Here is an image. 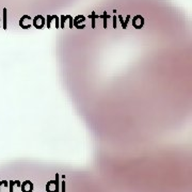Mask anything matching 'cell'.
<instances>
[{
    "mask_svg": "<svg viewBox=\"0 0 192 192\" xmlns=\"http://www.w3.org/2000/svg\"><path fill=\"white\" fill-rule=\"evenodd\" d=\"M67 18V16H61V19H62V24H61V27L62 28H64V23H65V19Z\"/></svg>",
    "mask_w": 192,
    "mask_h": 192,
    "instance_id": "cell-11",
    "label": "cell"
},
{
    "mask_svg": "<svg viewBox=\"0 0 192 192\" xmlns=\"http://www.w3.org/2000/svg\"><path fill=\"white\" fill-rule=\"evenodd\" d=\"M51 19H52V16H47V28H50Z\"/></svg>",
    "mask_w": 192,
    "mask_h": 192,
    "instance_id": "cell-10",
    "label": "cell"
},
{
    "mask_svg": "<svg viewBox=\"0 0 192 192\" xmlns=\"http://www.w3.org/2000/svg\"><path fill=\"white\" fill-rule=\"evenodd\" d=\"M60 192H66V186H65V180L63 179V181H61V189Z\"/></svg>",
    "mask_w": 192,
    "mask_h": 192,
    "instance_id": "cell-8",
    "label": "cell"
},
{
    "mask_svg": "<svg viewBox=\"0 0 192 192\" xmlns=\"http://www.w3.org/2000/svg\"><path fill=\"white\" fill-rule=\"evenodd\" d=\"M33 25H34V27L37 29H42L44 27V25H45V19H44V17L42 16V15H37V16L34 17V19H33Z\"/></svg>",
    "mask_w": 192,
    "mask_h": 192,
    "instance_id": "cell-2",
    "label": "cell"
},
{
    "mask_svg": "<svg viewBox=\"0 0 192 192\" xmlns=\"http://www.w3.org/2000/svg\"><path fill=\"white\" fill-rule=\"evenodd\" d=\"M134 26H135L137 29H140L144 24V21H143V17L140 16V15H137V16L134 18Z\"/></svg>",
    "mask_w": 192,
    "mask_h": 192,
    "instance_id": "cell-4",
    "label": "cell"
},
{
    "mask_svg": "<svg viewBox=\"0 0 192 192\" xmlns=\"http://www.w3.org/2000/svg\"><path fill=\"white\" fill-rule=\"evenodd\" d=\"M21 191L23 192H33V188H34V186H33V183L32 181H30V180H26L24 181L21 186Z\"/></svg>",
    "mask_w": 192,
    "mask_h": 192,
    "instance_id": "cell-3",
    "label": "cell"
},
{
    "mask_svg": "<svg viewBox=\"0 0 192 192\" xmlns=\"http://www.w3.org/2000/svg\"><path fill=\"white\" fill-rule=\"evenodd\" d=\"M1 186L9 187V181H5V180H0V192H1Z\"/></svg>",
    "mask_w": 192,
    "mask_h": 192,
    "instance_id": "cell-9",
    "label": "cell"
},
{
    "mask_svg": "<svg viewBox=\"0 0 192 192\" xmlns=\"http://www.w3.org/2000/svg\"><path fill=\"white\" fill-rule=\"evenodd\" d=\"M3 29H7V9H3Z\"/></svg>",
    "mask_w": 192,
    "mask_h": 192,
    "instance_id": "cell-7",
    "label": "cell"
},
{
    "mask_svg": "<svg viewBox=\"0 0 192 192\" xmlns=\"http://www.w3.org/2000/svg\"><path fill=\"white\" fill-rule=\"evenodd\" d=\"M60 175L56 173V179L50 180L46 184V192H60Z\"/></svg>",
    "mask_w": 192,
    "mask_h": 192,
    "instance_id": "cell-1",
    "label": "cell"
},
{
    "mask_svg": "<svg viewBox=\"0 0 192 192\" xmlns=\"http://www.w3.org/2000/svg\"><path fill=\"white\" fill-rule=\"evenodd\" d=\"M14 186L21 187V180H10V181H9V189H10V192H14V190H13Z\"/></svg>",
    "mask_w": 192,
    "mask_h": 192,
    "instance_id": "cell-6",
    "label": "cell"
},
{
    "mask_svg": "<svg viewBox=\"0 0 192 192\" xmlns=\"http://www.w3.org/2000/svg\"><path fill=\"white\" fill-rule=\"evenodd\" d=\"M28 19H31V17L28 16V15H24V16L21 18V21H19V25H21V27L23 29H29L31 27V25H26V21H28Z\"/></svg>",
    "mask_w": 192,
    "mask_h": 192,
    "instance_id": "cell-5",
    "label": "cell"
}]
</instances>
